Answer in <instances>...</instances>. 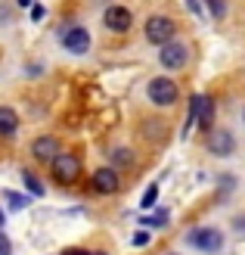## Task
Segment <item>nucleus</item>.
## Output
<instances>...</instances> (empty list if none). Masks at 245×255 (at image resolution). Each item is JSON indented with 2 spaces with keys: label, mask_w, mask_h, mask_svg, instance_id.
Instances as JSON below:
<instances>
[{
  "label": "nucleus",
  "mask_w": 245,
  "mask_h": 255,
  "mask_svg": "<svg viewBox=\"0 0 245 255\" xmlns=\"http://www.w3.org/2000/svg\"><path fill=\"white\" fill-rule=\"evenodd\" d=\"M50 168H53V177L59 184H75L81 177V159L72 156V152H59V156L50 162Z\"/></svg>",
  "instance_id": "f257e3e1"
},
{
  "label": "nucleus",
  "mask_w": 245,
  "mask_h": 255,
  "mask_svg": "<svg viewBox=\"0 0 245 255\" xmlns=\"http://www.w3.org/2000/svg\"><path fill=\"white\" fill-rule=\"evenodd\" d=\"M186 243L192 249H199V252H217L224 246V234L214 231V227H192L186 234Z\"/></svg>",
  "instance_id": "f03ea898"
},
{
  "label": "nucleus",
  "mask_w": 245,
  "mask_h": 255,
  "mask_svg": "<svg viewBox=\"0 0 245 255\" xmlns=\"http://www.w3.org/2000/svg\"><path fill=\"white\" fill-rule=\"evenodd\" d=\"M146 94H149V100H152L156 106H171V103H177L180 87H177V81H171V78H152L149 87H146Z\"/></svg>",
  "instance_id": "7ed1b4c3"
},
{
  "label": "nucleus",
  "mask_w": 245,
  "mask_h": 255,
  "mask_svg": "<svg viewBox=\"0 0 245 255\" xmlns=\"http://www.w3.org/2000/svg\"><path fill=\"white\" fill-rule=\"evenodd\" d=\"M174 31H177V25L174 19H167V16H149L146 19V41L149 44H167V41H174Z\"/></svg>",
  "instance_id": "20e7f679"
},
{
  "label": "nucleus",
  "mask_w": 245,
  "mask_h": 255,
  "mask_svg": "<svg viewBox=\"0 0 245 255\" xmlns=\"http://www.w3.org/2000/svg\"><path fill=\"white\" fill-rule=\"evenodd\" d=\"M205 146H208L211 156H233L236 137L230 134L227 128H211V131H208V140H205Z\"/></svg>",
  "instance_id": "39448f33"
},
{
  "label": "nucleus",
  "mask_w": 245,
  "mask_h": 255,
  "mask_svg": "<svg viewBox=\"0 0 245 255\" xmlns=\"http://www.w3.org/2000/svg\"><path fill=\"white\" fill-rule=\"evenodd\" d=\"M62 47L69 50V53L81 56L90 50V31L84 28V25H69L66 31H62Z\"/></svg>",
  "instance_id": "423d86ee"
},
{
  "label": "nucleus",
  "mask_w": 245,
  "mask_h": 255,
  "mask_svg": "<svg viewBox=\"0 0 245 255\" xmlns=\"http://www.w3.org/2000/svg\"><path fill=\"white\" fill-rule=\"evenodd\" d=\"M162 66L164 69H171V72H177V69H183L186 66V59H189V50L180 44V41H167V44H162Z\"/></svg>",
  "instance_id": "0eeeda50"
},
{
  "label": "nucleus",
  "mask_w": 245,
  "mask_h": 255,
  "mask_svg": "<svg viewBox=\"0 0 245 255\" xmlns=\"http://www.w3.org/2000/svg\"><path fill=\"white\" fill-rule=\"evenodd\" d=\"M102 22H106V28H109V31L124 34V31H131L134 16H131V9H127V6H109L106 12H102Z\"/></svg>",
  "instance_id": "6e6552de"
},
{
  "label": "nucleus",
  "mask_w": 245,
  "mask_h": 255,
  "mask_svg": "<svg viewBox=\"0 0 245 255\" xmlns=\"http://www.w3.org/2000/svg\"><path fill=\"white\" fill-rule=\"evenodd\" d=\"M90 184H93V190L102 193V196H112V193L121 190V181H118V171H115V168H96Z\"/></svg>",
  "instance_id": "1a4fd4ad"
},
{
  "label": "nucleus",
  "mask_w": 245,
  "mask_h": 255,
  "mask_svg": "<svg viewBox=\"0 0 245 255\" xmlns=\"http://www.w3.org/2000/svg\"><path fill=\"white\" fill-rule=\"evenodd\" d=\"M31 156L37 159V162H53L56 156H59V140L56 137H37L34 143H31Z\"/></svg>",
  "instance_id": "9d476101"
},
{
  "label": "nucleus",
  "mask_w": 245,
  "mask_h": 255,
  "mask_svg": "<svg viewBox=\"0 0 245 255\" xmlns=\"http://www.w3.org/2000/svg\"><path fill=\"white\" fill-rule=\"evenodd\" d=\"M202 125V131H211V125H214V100L208 94H199V122Z\"/></svg>",
  "instance_id": "9b49d317"
},
{
  "label": "nucleus",
  "mask_w": 245,
  "mask_h": 255,
  "mask_svg": "<svg viewBox=\"0 0 245 255\" xmlns=\"http://www.w3.org/2000/svg\"><path fill=\"white\" fill-rule=\"evenodd\" d=\"M19 131V116L9 106H0V137H12Z\"/></svg>",
  "instance_id": "f8f14e48"
},
{
  "label": "nucleus",
  "mask_w": 245,
  "mask_h": 255,
  "mask_svg": "<svg viewBox=\"0 0 245 255\" xmlns=\"http://www.w3.org/2000/svg\"><path fill=\"white\" fill-rule=\"evenodd\" d=\"M22 184H25V190H28L31 196H44V184L37 181L31 171H22Z\"/></svg>",
  "instance_id": "ddd939ff"
},
{
  "label": "nucleus",
  "mask_w": 245,
  "mask_h": 255,
  "mask_svg": "<svg viewBox=\"0 0 245 255\" xmlns=\"http://www.w3.org/2000/svg\"><path fill=\"white\" fill-rule=\"evenodd\" d=\"M140 224H143V227H156V231H159V227L167 224V212L162 209V212H156V215H146V218H140Z\"/></svg>",
  "instance_id": "4468645a"
},
{
  "label": "nucleus",
  "mask_w": 245,
  "mask_h": 255,
  "mask_svg": "<svg viewBox=\"0 0 245 255\" xmlns=\"http://www.w3.org/2000/svg\"><path fill=\"white\" fill-rule=\"evenodd\" d=\"M112 162H115V165H134V152L124 149V146H115V149H112Z\"/></svg>",
  "instance_id": "2eb2a0df"
},
{
  "label": "nucleus",
  "mask_w": 245,
  "mask_h": 255,
  "mask_svg": "<svg viewBox=\"0 0 245 255\" xmlns=\"http://www.w3.org/2000/svg\"><path fill=\"white\" fill-rule=\"evenodd\" d=\"M205 3H208V9H211L214 19H224L227 16V0H205Z\"/></svg>",
  "instance_id": "dca6fc26"
},
{
  "label": "nucleus",
  "mask_w": 245,
  "mask_h": 255,
  "mask_svg": "<svg viewBox=\"0 0 245 255\" xmlns=\"http://www.w3.org/2000/svg\"><path fill=\"white\" fill-rule=\"evenodd\" d=\"M156 199H159V187L152 184V187H146V193H143L140 202H143V209H152V206H156Z\"/></svg>",
  "instance_id": "f3484780"
},
{
  "label": "nucleus",
  "mask_w": 245,
  "mask_h": 255,
  "mask_svg": "<svg viewBox=\"0 0 245 255\" xmlns=\"http://www.w3.org/2000/svg\"><path fill=\"white\" fill-rule=\"evenodd\" d=\"M6 202H9V209H25V206H28V199H25L22 193H12V190H9V193H6Z\"/></svg>",
  "instance_id": "a211bd4d"
},
{
  "label": "nucleus",
  "mask_w": 245,
  "mask_h": 255,
  "mask_svg": "<svg viewBox=\"0 0 245 255\" xmlns=\"http://www.w3.org/2000/svg\"><path fill=\"white\" fill-rule=\"evenodd\" d=\"M0 255H12V243L6 240V234H0Z\"/></svg>",
  "instance_id": "6ab92c4d"
},
{
  "label": "nucleus",
  "mask_w": 245,
  "mask_h": 255,
  "mask_svg": "<svg viewBox=\"0 0 245 255\" xmlns=\"http://www.w3.org/2000/svg\"><path fill=\"white\" fill-rule=\"evenodd\" d=\"M146 243H149V234H146V231H140V234L134 237V246H146Z\"/></svg>",
  "instance_id": "aec40b11"
},
{
  "label": "nucleus",
  "mask_w": 245,
  "mask_h": 255,
  "mask_svg": "<svg viewBox=\"0 0 245 255\" xmlns=\"http://www.w3.org/2000/svg\"><path fill=\"white\" fill-rule=\"evenodd\" d=\"M62 255H90V252H87V249H66Z\"/></svg>",
  "instance_id": "412c9836"
},
{
  "label": "nucleus",
  "mask_w": 245,
  "mask_h": 255,
  "mask_svg": "<svg viewBox=\"0 0 245 255\" xmlns=\"http://www.w3.org/2000/svg\"><path fill=\"white\" fill-rule=\"evenodd\" d=\"M31 19H44V6H34L31 9Z\"/></svg>",
  "instance_id": "4be33fe9"
},
{
  "label": "nucleus",
  "mask_w": 245,
  "mask_h": 255,
  "mask_svg": "<svg viewBox=\"0 0 245 255\" xmlns=\"http://www.w3.org/2000/svg\"><path fill=\"white\" fill-rule=\"evenodd\" d=\"M186 6H189V9H192V12H202V6H199V3H196V0H186Z\"/></svg>",
  "instance_id": "5701e85b"
},
{
  "label": "nucleus",
  "mask_w": 245,
  "mask_h": 255,
  "mask_svg": "<svg viewBox=\"0 0 245 255\" xmlns=\"http://www.w3.org/2000/svg\"><path fill=\"white\" fill-rule=\"evenodd\" d=\"M3 221H6V218H3V209H0V227H3Z\"/></svg>",
  "instance_id": "b1692460"
},
{
  "label": "nucleus",
  "mask_w": 245,
  "mask_h": 255,
  "mask_svg": "<svg viewBox=\"0 0 245 255\" xmlns=\"http://www.w3.org/2000/svg\"><path fill=\"white\" fill-rule=\"evenodd\" d=\"M242 122H245V109H242Z\"/></svg>",
  "instance_id": "393cba45"
},
{
  "label": "nucleus",
  "mask_w": 245,
  "mask_h": 255,
  "mask_svg": "<svg viewBox=\"0 0 245 255\" xmlns=\"http://www.w3.org/2000/svg\"><path fill=\"white\" fill-rule=\"evenodd\" d=\"M171 255H177V252H171Z\"/></svg>",
  "instance_id": "a878e982"
}]
</instances>
